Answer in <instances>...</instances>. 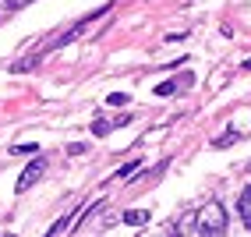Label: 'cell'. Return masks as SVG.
Listing matches in <instances>:
<instances>
[{
	"label": "cell",
	"instance_id": "obj_9",
	"mask_svg": "<svg viewBox=\"0 0 251 237\" xmlns=\"http://www.w3.org/2000/svg\"><path fill=\"white\" fill-rule=\"evenodd\" d=\"M174 89H177V81H163V85H159V89H156V92H159V96H170V92H174Z\"/></svg>",
	"mask_w": 251,
	"mask_h": 237
},
{
	"label": "cell",
	"instance_id": "obj_4",
	"mask_svg": "<svg viewBox=\"0 0 251 237\" xmlns=\"http://www.w3.org/2000/svg\"><path fill=\"white\" fill-rule=\"evenodd\" d=\"M145 219H149L145 209H131V212H124V223H131V227H142Z\"/></svg>",
	"mask_w": 251,
	"mask_h": 237
},
{
	"label": "cell",
	"instance_id": "obj_1",
	"mask_svg": "<svg viewBox=\"0 0 251 237\" xmlns=\"http://www.w3.org/2000/svg\"><path fill=\"white\" fill-rule=\"evenodd\" d=\"M226 230V216H223V206L220 202H209L198 216V234H223Z\"/></svg>",
	"mask_w": 251,
	"mask_h": 237
},
{
	"label": "cell",
	"instance_id": "obj_10",
	"mask_svg": "<svg viewBox=\"0 0 251 237\" xmlns=\"http://www.w3.org/2000/svg\"><path fill=\"white\" fill-rule=\"evenodd\" d=\"M4 4H7V7H25L28 0H4Z\"/></svg>",
	"mask_w": 251,
	"mask_h": 237
},
{
	"label": "cell",
	"instance_id": "obj_7",
	"mask_svg": "<svg viewBox=\"0 0 251 237\" xmlns=\"http://www.w3.org/2000/svg\"><path fill=\"white\" fill-rule=\"evenodd\" d=\"M68 223H71V216H64V219H57V223L50 227V234H64V230H68Z\"/></svg>",
	"mask_w": 251,
	"mask_h": 237
},
{
	"label": "cell",
	"instance_id": "obj_3",
	"mask_svg": "<svg viewBox=\"0 0 251 237\" xmlns=\"http://www.w3.org/2000/svg\"><path fill=\"white\" fill-rule=\"evenodd\" d=\"M237 209H241V216H244V227L251 230V184L241 191V198H237Z\"/></svg>",
	"mask_w": 251,
	"mask_h": 237
},
{
	"label": "cell",
	"instance_id": "obj_8",
	"mask_svg": "<svg viewBox=\"0 0 251 237\" xmlns=\"http://www.w3.org/2000/svg\"><path fill=\"white\" fill-rule=\"evenodd\" d=\"M106 103H110V106H127V96H121V92H113V96L106 99Z\"/></svg>",
	"mask_w": 251,
	"mask_h": 237
},
{
	"label": "cell",
	"instance_id": "obj_2",
	"mask_svg": "<svg viewBox=\"0 0 251 237\" xmlns=\"http://www.w3.org/2000/svg\"><path fill=\"white\" fill-rule=\"evenodd\" d=\"M43 170H46V159H32L25 170H22V177H18V184H14V191H28L32 184H36L39 177H43Z\"/></svg>",
	"mask_w": 251,
	"mask_h": 237
},
{
	"label": "cell",
	"instance_id": "obj_6",
	"mask_svg": "<svg viewBox=\"0 0 251 237\" xmlns=\"http://www.w3.org/2000/svg\"><path fill=\"white\" fill-rule=\"evenodd\" d=\"M110 128H113L110 121H99V117H96V121H92V134H106Z\"/></svg>",
	"mask_w": 251,
	"mask_h": 237
},
{
	"label": "cell",
	"instance_id": "obj_5",
	"mask_svg": "<svg viewBox=\"0 0 251 237\" xmlns=\"http://www.w3.org/2000/svg\"><path fill=\"white\" fill-rule=\"evenodd\" d=\"M233 142H237V131H230V134H223V138H216L212 145H216V149H226V145H233Z\"/></svg>",
	"mask_w": 251,
	"mask_h": 237
}]
</instances>
